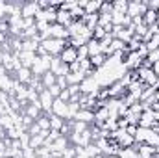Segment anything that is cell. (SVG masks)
Masks as SVG:
<instances>
[{"label": "cell", "mask_w": 159, "mask_h": 158, "mask_svg": "<svg viewBox=\"0 0 159 158\" xmlns=\"http://www.w3.org/2000/svg\"><path fill=\"white\" fill-rule=\"evenodd\" d=\"M46 91H48V93H50V95H52L54 99H59V95H61V91H63V89H61V87H59V86L56 84V86H52V87H48Z\"/></svg>", "instance_id": "29"}, {"label": "cell", "mask_w": 159, "mask_h": 158, "mask_svg": "<svg viewBox=\"0 0 159 158\" xmlns=\"http://www.w3.org/2000/svg\"><path fill=\"white\" fill-rule=\"evenodd\" d=\"M156 123V114L152 112V110H144L143 114H141V119H139V126H143V128H152V125Z\"/></svg>", "instance_id": "12"}, {"label": "cell", "mask_w": 159, "mask_h": 158, "mask_svg": "<svg viewBox=\"0 0 159 158\" xmlns=\"http://www.w3.org/2000/svg\"><path fill=\"white\" fill-rule=\"evenodd\" d=\"M146 60L150 62V65H154L156 62H159V48L152 50V52H148V58H146Z\"/></svg>", "instance_id": "31"}, {"label": "cell", "mask_w": 159, "mask_h": 158, "mask_svg": "<svg viewBox=\"0 0 159 158\" xmlns=\"http://www.w3.org/2000/svg\"><path fill=\"white\" fill-rule=\"evenodd\" d=\"M144 143H148V145H152V147L159 149V134L156 132V130H152V128H150L148 138H146V141H144Z\"/></svg>", "instance_id": "23"}, {"label": "cell", "mask_w": 159, "mask_h": 158, "mask_svg": "<svg viewBox=\"0 0 159 158\" xmlns=\"http://www.w3.org/2000/svg\"><path fill=\"white\" fill-rule=\"evenodd\" d=\"M50 37H54V39H61V41H69L70 36H69V30H67L65 26L54 22V24H50Z\"/></svg>", "instance_id": "11"}, {"label": "cell", "mask_w": 159, "mask_h": 158, "mask_svg": "<svg viewBox=\"0 0 159 158\" xmlns=\"http://www.w3.org/2000/svg\"><path fill=\"white\" fill-rule=\"evenodd\" d=\"M100 13H113V2H102Z\"/></svg>", "instance_id": "32"}, {"label": "cell", "mask_w": 159, "mask_h": 158, "mask_svg": "<svg viewBox=\"0 0 159 158\" xmlns=\"http://www.w3.org/2000/svg\"><path fill=\"white\" fill-rule=\"evenodd\" d=\"M32 153H34V156L35 158H52V153H50L48 145H43V147L35 149V151H32Z\"/></svg>", "instance_id": "25"}, {"label": "cell", "mask_w": 159, "mask_h": 158, "mask_svg": "<svg viewBox=\"0 0 159 158\" xmlns=\"http://www.w3.org/2000/svg\"><path fill=\"white\" fill-rule=\"evenodd\" d=\"M106 37H109V34L102 28V26H96L94 30H93V39H96V41H104Z\"/></svg>", "instance_id": "26"}, {"label": "cell", "mask_w": 159, "mask_h": 158, "mask_svg": "<svg viewBox=\"0 0 159 158\" xmlns=\"http://www.w3.org/2000/svg\"><path fill=\"white\" fill-rule=\"evenodd\" d=\"M41 47L44 48V52H46L50 58H57V56L63 52V48L67 47V41H61V39H54V37H50V39L41 41Z\"/></svg>", "instance_id": "1"}, {"label": "cell", "mask_w": 159, "mask_h": 158, "mask_svg": "<svg viewBox=\"0 0 159 158\" xmlns=\"http://www.w3.org/2000/svg\"><path fill=\"white\" fill-rule=\"evenodd\" d=\"M37 101H39V104H41V108H43L44 114H52V106H54V101H56V99H54L46 89H43L39 93V99H37Z\"/></svg>", "instance_id": "9"}, {"label": "cell", "mask_w": 159, "mask_h": 158, "mask_svg": "<svg viewBox=\"0 0 159 158\" xmlns=\"http://www.w3.org/2000/svg\"><path fill=\"white\" fill-rule=\"evenodd\" d=\"M69 73H81V63L74 62L72 65H69Z\"/></svg>", "instance_id": "33"}, {"label": "cell", "mask_w": 159, "mask_h": 158, "mask_svg": "<svg viewBox=\"0 0 159 158\" xmlns=\"http://www.w3.org/2000/svg\"><path fill=\"white\" fill-rule=\"evenodd\" d=\"M119 156L120 158H141L139 153H137V149H135V145L133 147H128V149H120Z\"/></svg>", "instance_id": "21"}, {"label": "cell", "mask_w": 159, "mask_h": 158, "mask_svg": "<svg viewBox=\"0 0 159 158\" xmlns=\"http://www.w3.org/2000/svg\"><path fill=\"white\" fill-rule=\"evenodd\" d=\"M2 63H4V52L0 50V67H2Z\"/></svg>", "instance_id": "38"}, {"label": "cell", "mask_w": 159, "mask_h": 158, "mask_svg": "<svg viewBox=\"0 0 159 158\" xmlns=\"http://www.w3.org/2000/svg\"><path fill=\"white\" fill-rule=\"evenodd\" d=\"M32 80H34L32 69H28V67H19V69L15 71V82H19V84H22V86H28V87H30Z\"/></svg>", "instance_id": "5"}, {"label": "cell", "mask_w": 159, "mask_h": 158, "mask_svg": "<svg viewBox=\"0 0 159 158\" xmlns=\"http://www.w3.org/2000/svg\"><path fill=\"white\" fill-rule=\"evenodd\" d=\"M113 11L126 15V13H128V2H126V0H117V2H113Z\"/></svg>", "instance_id": "24"}, {"label": "cell", "mask_w": 159, "mask_h": 158, "mask_svg": "<svg viewBox=\"0 0 159 158\" xmlns=\"http://www.w3.org/2000/svg\"><path fill=\"white\" fill-rule=\"evenodd\" d=\"M144 47H146V50L148 52H152V50H156V48H159V36L157 34H154V37L148 41V43H144Z\"/></svg>", "instance_id": "27"}, {"label": "cell", "mask_w": 159, "mask_h": 158, "mask_svg": "<svg viewBox=\"0 0 159 158\" xmlns=\"http://www.w3.org/2000/svg\"><path fill=\"white\" fill-rule=\"evenodd\" d=\"M83 60H89V52H87V47H80L78 48V62H83Z\"/></svg>", "instance_id": "30"}, {"label": "cell", "mask_w": 159, "mask_h": 158, "mask_svg": "<svg viewBox=\"0 0 159 158\" xmlns=\"http://www.w3.org/2000/svg\"><path fill=\"white\" fill-rule=\"evenodd\" d=\"M35 125L39 126L41 130H50V114H43V116L35 121Z\"/></svg>", "instance_id": "22"}, {"label": "cell", "mask_w": 159, "mask_h": 158, "mask_svg": "<svg viewBox=\"0 0 159 158\" xmlns=\"http://www.w3.org/2000/svg\"><path fill=\"white\" fill-rule=\"evenodd\" d=\"M39 11L41 9H39V4H37V2H22L20 17H22V19H35Z\"/></svg>", "instance_id": "4"}, {"label": "cell", "mask_w": 159, "mask_h": 158, "mask_svg": "<svg viewBox=\"0 0 159 158\" xmlns=\"http://www.w3.org/2000/svg\"><path fill=\"white\" fill-rule=\"evenodd\" d=\"M72 119L81 121V123H87V125H93V123H94V112H91V110H81V108H80V112Z\"/></svg>", "instance_id": "14"}, {"label": "cell", "mask_w": 159, "mask_h": 158, "mask_svg": "<svg viewBox=\"0 0 159 158\" xmlns=\"http://www.w3.org/2000/svg\"><path fill=\"white\" fill-rule=\"evenodd\" d=\"M56 22H57V24H61V26H65V28H69V26L72 24V17H70V13H69V11L57 9V17H56Z\"/></svg>", "instance_id": "15"}, {"label": "cell", "mask_w": 159, "mask_h": 158, "mask_svg": "<svg viewBox=\"0 0 159 158\" xmlns=\"http://www.w3.org/2000/svg\"><path fill=\"white\" fill-rule=\"evenodd\" d=\"M135 149H137V153H139L141 158H152L154 153L157 151L156 147H152V145H148V143H139V147H135Z\"/></svg>", "instance_id": "16"}, {"label": "cell", "mask_w": 159, "mask_h": 158, "mask_svg": "<svg viewBox=\"0 0 159 158\" xmlns=\"http://www.w3.org/2000/svg\"><path fill=\"white\" fill-rule=\"evenodd\" d=\"M59 60H61L65 65H72L74 62H78V48L67 43V47H65L63 52L59 54Z\"/></svg>", "instance_id": "3"}, {"label": "cell", "mask_w": 159, "mask_h": 158, "mask_svg": "<svg viewBox=\"0 0 159 158\" xmlns=\"http://www.w3.org/2000/svg\"><path fill=\"white\" fill-rule=\"evenodd\" d=\"M59 101H63V102H70V93H69V89H63V91H61Z\"/></svg>", "instance_id": "34"}, {"label": "cell", "mask_w": 159, "mask_h": 158, "mask_svg": "<svg viewBox=\"0 0 159 158\" xmlns=\"http://www.w3.org/2000/svg\"><path fill=\"white\" fill-rule=\"evenodd\" d=\"M152 71L156 73V77H157V78H159V62H156V63L152 65Z\"/></svg>", "instance_id": "37"}, {"label": "cell", "mask_w": 159, "mask_h": 158, "mask_svg": "<svg viewBox=\"0 0 159 158\" xmlns=\"http://www.w3.org/2000/svg\"><path fill=\"white\" fill-rule=\"evenodd\" d=\"M63 125H65V119H61V117H57V116H54V114H50V130L61 132Z\"/></svg>", "instance_id": "20"}, {"label": "cell", "mask_w": 159, "mask_h": 158, "mask_svg": "<svg viewBox=\"0 0 159 158\" xmlns=\"http://www.w3.org/2000/svg\"><path fill=\"white\" fill-rule=\"evenodd\" d=\"M20 123H22V130H24V132H28V128H30L35 121H34V119H30L28 116H20Z\"/></svg>", "instance_id": "28"}, {"label": "cell", "mask_w": 159, "mask_h": 158, "mask_svg": "<svg viewBox=\"0 0 159 158\" xmlns=\"http://www.w3.org/2000/svg\"><path fill=\"white\" fill-rule=\"evenodd\" d=\"M146 2L143 0H133V2H128V17L129 19H135V17H143L146 13Z\"/></svg>", "instance_id": "2"}, {"label": "cell", "mask_w": 159, "mask_h": 158, "mask_svg": "<svg viewBox=\"0 0 159 158\" xmlns=\"http://www.w3.org/2000/svg\"><path fill=\"white\" fill-rule=\"evenodd\" d=\"M87 52H89V58H93V56H98V54H104V50H102V41H96V39H91L87 41Z\"/></svg>", "instance_id": "13"}, {"label": "cell", "mask_w": 159, "mask_h": 158, "mask_svg": "<svg viewBox=\"0 0 159 158\" xmlns=\"http://www.w3.org/2000/svg\"><path fill=\"white\" fill-rule=\"evenodd\" d=\"M56 84H57L61 89H67V87H69V84H67V78H65V77H57V82H56Z\"/></svg>", "instance_id": "35"}, {"label": "cell", "mask_w": 159, "mask_h": 158, "mask_svg": "<svg viewBox=\"0 0 159 158\" xmlns=\"http://www.w3.org/2000/svg\"><path fill=\"white\" fill-rule=\"evenodd\" d=\"M52 158H63V156H52Z\"/></svg>", "instance_id": "40"}, {"label": "cell", "mask_w": 159, "mask_h": 158, "mask_svg": "<svg viewBox=\"0 0 159 158\" xmlns=\"http://www.w3.org/2000/svg\"><path fill=\"white\" fill-rule=\"evenodd\" d=\"M93 158H104V155H98V156H93Z\"/></svg>", "instance_id": "39"}, {"label": "cell", "mask_w": 159, "mask_h": 158, "mask_svg": "<svg viewBox=\"0 0 159 158\" xmlns=\"http://www.w3.org/2000/svg\"><path fill=\"white\" fill-rule=\"evenodd\" d=\"M43 114H44V112H43L39 101H37V102H26V106H24V114H22V116H28L30 119L37 121Z\"/></svg>", "instance_id": "10"}, {"label": "cell", "mask_w": 159, "mask_h": 158, "mask_svg": "<svg viewBox=\"0 0 159 158\" xmlns=\"http://www.w3.org/2000/svg\"><path fill=\"white\" fill-rule=\"evenodd\" d=\"M41 84H43V87L44 89H48V87H52V86H56V82H57V77L54 75V73H50V71H46L43 77H39Z\"/></svg>", "instance_id": "17"}, {"label": "cell", "mask_w": 159, "mask_h": 158, "mask_svg": "<svg viewBox=\"0 0 159 158\" xmlns=\"http://www.w3.org/2000/svg\"><path fill=\"white\" fill-rule=\"evenodd\" d=\"M157 11H152V9H146V13L143 15V24L144 26H154L156 21H157Z\"/></svg>", "instance_id": "18"}, {"label": "cell", "mask_w": 159, "mask_h": 158, "mask_svg": "<svg viewBox=\"0 0 159 158\" xmlns=\"http://www.w3.org/2000/svg\"><path fill=\"white\" fill-rule=\"evenodd\" d=\"M50 73H54L56 77H65V75H69V65H65L59 60V56L57 58H52L50 60Z\"/></svg>", "instance_id": "8"}, {"label": "cell", "mask_w": 159, "mask_h": 158, "mask_svg": "<svg viewBox=\"0 0 159 158\" xmlns=\"http://www.w3.org/2000/svg\"><path fill=\"white\" fill-rule=\"evenodd\" d=\"M17 60H19L20 67L32 69L34 63H35V60H37V54H35V52H28V50H20V52L17 54Z\"/></svg>", "instance_id": "7"}, {"label": "cell", "mask_w": 159, "mask_h": 158, "mask_svg": "<svg viewBox=\"0 0 159 158\" xmlns=\"http://www.w3.org/2000/svg\"><path fill=\"white\" fill-rule=\"evenodd\" d=\"M137 128H139L137 125H128V126H126L124 130H126V132H128L129 136H135V132H137Z\"/></svg>", "instance_id": "36"}, {"label": "cell", "mask_w": 159, "mask_h": 158, "mask_svg": "<svg viewBox=\"0 0 159 158\" xmlns=\"http://www.w3.org/2000/svg\"><path fill=\"white\" fill-rule=\"evenodd\" d=\"M89 62H91V65L98 71L102 65H106V62H107V56L106 54H98V56H93V58H89Z\"/></svg>", "instance_id": "19"}, {"label": "cell", "mask_w": 159, "mask_h": 158, "mask_svg": "<svg viewBox=\"0 0 159 158\" xmlns=\"http://www.w3.org/2000/svg\"><path fill=\"white\" fill-rule=\"evenodd\" d=\"M52 114L57 116L61 119H70V112H69V102H63L59 99L54 101V106H52Z\"/></svg>", "instance_id": "6"}]
</instances>
